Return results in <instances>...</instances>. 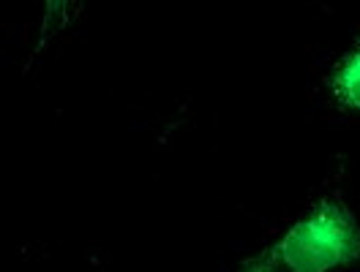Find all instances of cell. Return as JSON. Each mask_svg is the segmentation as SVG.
<instances>
[{
	"instance_id": "1",
	"label": "cell",
	"mask_w": 360,
	"mask_h": 272,
	"mask_svg": "<svg viewBox=\"0 0 360 272\" xmlns=\"http://www.w3.org/2000/svg\"><path fill=\"white\" fill-rule=\"evenodd\" d=\"M352 250H355V231L336 210H325L314 215L309 224L295 229L281 245V253L295 272L330 270L341 264Z\"/></svg>"
},
{
	"instance_id": "2",
	"label": "cell",
	"mask_w": 360,
	"mask_h": 272,
	"mask_svg": "<svg viewBox=\"0 0 360 272\" xmlns=\"http://www.w3.org/2000/svg\"><path fill=\"white\" fill-rule=\"evenodd\" d=\"M341 88L347 93V98L360 107V52L347 63V68H344V74H341Z\"/></svg>"
}]
</instances>
